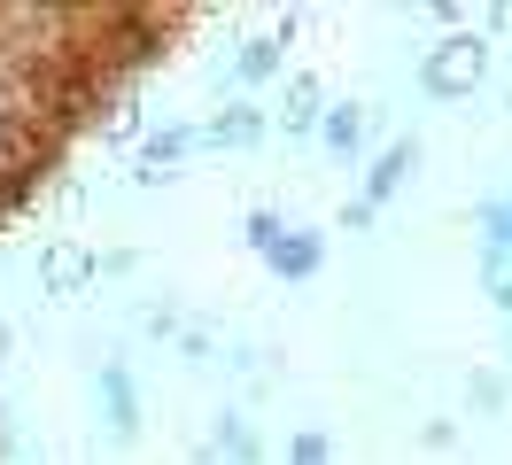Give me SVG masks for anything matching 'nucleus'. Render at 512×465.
Here are the masks:
<instances>
[{"instance_id":"7ed1b4c3","label":"nucleus","mask_w":512,"mask_h":465,"mask_svg":"<svg viewBox=\"0 0 512 465\" xmlns=\"http://www.w3.org/2000/svg\"><path fill=\"white\" fill-rule=\"evenodd\" d=\"M272 264L303 279V272H311V264H319V248H311V241H280V248H272Z\"/></svg>"},{"instance_id":"0eeeda50","label":"nucleus","mask_w":512,"mask_h":465,"mask_svg":"<svg viewBox=\"0 0 512 465\" xmlns=\"http://www.w3.org/2000/svg\"><path fill=\"white\" fill-rule=\"evenodd\" d=\"M295 465H326V442H319V434H303V442H295Z\"/></svg>"},{"instance_id":"f03ea898","label":"nucleus","mask_w":512,"mask_h":465,"mask_svg":"<svg viewBox=\"0 0 512 465\" xmlns=\"http://www.w3.org/2000/svg\"><path fill=\"white\" fill-rule=\"evenodd\" d=\"M404 171H412V148H388L381 171H373V202H381V194H396V186H404Z\"/></svg>"},{"instance_id":"20e7f679","label":"nucleus","mask_w":512,"mask_h":465,"mask_svg":"<svg viewBox=\"0 0 512 465\" xmlns=\"http://www.w3.org/2000/svg\"><path fill=\"white\" fill-rule=\"evenodd\" d=\"M326 148H357V109H334V117H326Z\"/></svg>"},{"instance_id":"39448f33","label":"nucleus","mask_w":512,"mask_h":465,"mask_svg":"<svg viewBox=\"0 0 512 465\" xmlns=\"http://www.w3.org/2000/svg\"><path fill=\"white\" fill-rule=\"evenodd\" d=\"M272 47H280V39H256L249 55H241V78H264V70H272V62H280V55H272Z\"/></svg>"},{"instance_id":"f257e3e1","label":"nucleus","mask_w":512,"mask_h":465,"mask_svg":"<svg viewBox=\"0 0 512 465\" xmlns=\"http://www.w3.org/2000/svg\"><path fill=\"white\" fill-rule=\"evenodd\" d=\"M466 70L481 78V39H443V55L427 62V86H435V93H458Z\"/></svg>"},{"instance_id":"423d86ee","label":"nucleus","mask_w":512,"mask_h":465,"mask_svg":"<svg viewBox=\"0 0 512 465\" xmlns=\"http://www.w3.org/2000/svg\"><path fill=\"white\" fill-rule=\"evenodd\" d=\"M210 140H256V117H218V124H210Z\"/></svg>"},{"instance_id":"6e6552de","label":"nucleus","mask_w":512,"mask_h":465,"mask_svg":"<svg viewBox=\"0 0 512 465\" xmlns=\"http://www.w3.org/2000/svg\"><path fill=\"white\" fill-rule=\"evenodd\" d=\"M497 303H505V310H512V279H505V295H497Z\"/></svg>"}]
</instances>
